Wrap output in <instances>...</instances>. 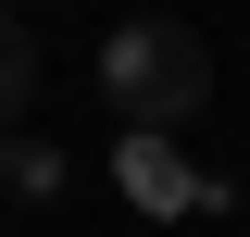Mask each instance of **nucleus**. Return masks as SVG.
I'll use <instances>...</instances> for the list:
<instances>
[{
    "label": "nucleus",
    "instance_id": "obj_2",
    "mask_svg": "<svg viewBox=\"0 0 250 237\" xmlns=\"http://www.w3.org/2000/svg\"><path fill=\"white\" fill-rule=\"evenodd\" d=\"M113 175H125V200H138V212H213V200H225L213 175H188V162H175V138H163V125H125Z\"/></svg>",
    "mask_w": 250,
    "mask_h": 237
},
{
    "label": "nucleus",
    "instance_id": "obj_5",
    "mask_svg": "<svg viewBox=\"0 0 250 237\" xmlns=\"http://www.w3.org/2000/svg\"><path fill=\"white\" fill-rule=\"evenodd\" d=\"M238 212H250V187H238Z\"/></svg>",
    "mask_w": 250,
    "mask_h": 237
},
{
    "label": "nucleus",
    "instance_id": "obj_1",
    "mask_svg": "<svg viewBox=\"0 0 250 237\" xmlns=\"http://www.w3.org/2000/svg\"><path fill=\"white\" fill-rule=\"evenodd\" d=\"M100 100H113V125H163V138H175V125L213 100V50H200V25H175V13L113 25V38H100Z\"/></svg>",
    "mask_w": 250,
    "mask_h": 237
},
{
    "label": "nucleus",
    "instance_id": "obj_4",
    "mask_svg": "<svg viewBox=\"0 0 250 237\" xmlns=\"http://www.w3.org/2000/svg\"><path fill=\"white\" fill-rule=\"evenodd\" d=\"M25 100H38V38L13 25V13H0V138L25 125Z\"/></svg>",
    "mask_w": 250,
    "mask_h": 237
},
{
    "label": "nucleus",
    "instance_id": "obj_3",
    "mask_svg": "<svg viewBox=\"0 0 250 237\" xmlns=\"http://www.w3.org/2000/svg\"><path fill=\"white\" fill-rule=\"evenodd\" d=\"M62 187H75V162H62V150L50 138H25V125H13V138H0V200H62Z\"/></svg>",
    "mask_w": 250,
    "mask_h": 237
}]
</instances>
